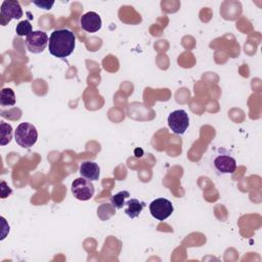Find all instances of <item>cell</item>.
<instances>
[{
	"label": "cell",
	"mask_w": 262,
	"mask_h": 262,
	"mask_svg": "<svg viewBox=\"0 0 262 262\" xmlns=\"http://www.w3.org/2000/svg\"><path fill=\"white\" fill-rule=\"evenodd\" d=\"M215 169L222 174L233 173L236 169V161L228 155H219L214 159Z\"/></svg>",
	"instance_id": "obj_9"
},
{
	"label": "cell",
	"mask_w": 262,
	"mask_h": 262,
	"mask_svg": "<svg viewBox=\"0 0 262 262\" xmlns=\"http://www.w3.org/2000/svg\"><path fill=\"white\" fill-rule=\"evenodd\" d=\"M12 139V127L8 123L1 122L0 124V144L6 145Z\"/></svg>",
	"instance_id": "obj_12"
},
{
	"label": "cell",
	"mask_w": 262,
	"mask_h": 262,
	"mask_svg": "<svg viewBox=\"0 0 262 262\" xmlns=\"http://www.w3.org/2000/svg\"><path fill=\"white\" fill-rule=\"evenodd\" d=\"M79 172L83 178H86L90 181H95L98 180L99 174H100V168L98 164L90 161L83 162L80 165Z\"/></svg>",
	"instance_id": "obj_10"
},
{
	"label": "cell",
	"mask_w": 262,
	"mask_h": 262,
	"mask_svg": "<svg viewBox=\"0 0 262 262\" xmlns=\"http://www.w3.org/2000/svg\"><path fill=\"white\" fill-rule=\"evenodd\" d=\"M1 106H12L15 104V94L11 88H3L0 96Z\"/></svg>",
	"instance_id": "obj_13"
},
{
	"label": "cell",
	"mask_w": 262,
	"mask_h": 262,
	"mask_svg": "<svg viewBox=\"0 0 262 262\" xmlns=\"http://www.w3.org/2000/svg\"><path fill=\"white\" fill-rule=\"evenodd\" d=\"M35 5H37L39 8H43L46 10L51 9V7L54 4V1H47V0H41V1H33Z\"/></svg>",
	"instance_id": "obj_16"
},
{
	"label": "cell",
	"mask_w": 262,
	"mask_h": 262,
	"mask_svg": "<svg viewBox=\"0 0 262 262\" xmlns=\"http://www.w3.org/2000/svg\"><path fill=\"white\" fill-rule=\"evenodd\" d=\"M173 210L172 203L165 198L156 199L149 204V212L151 216L160 221L167 219L173 213Z\"/></svg>",
	"instance_id": "obj_7"
},
{
	"label": "cell",
	"mask_w": 262,
	"mask_h": 262,
	"mask_svg": "<svg viewBox=\"0 0 262 262\" xmlns=\"http://www.w3.org/2000/svg\"><path fill=\"white\" fill-rule=\"evenodd\" d=\"M23 9L16 0H5L1 5V25L6 26L11 19H19L23 16Z\"/></svg>",
	"instance_id": "obj_6"
},
{
	"label": "cell",
	"mask_w": 262,
	"mask_h": 262,
	"mask_svg": "<svg viewBox=\"0 0 262 262\" xmlns=\"http://www.w3.org/2000/svg\"><path fill=\"white\" fill-rule=\"evenodd\" d=\"M14 138L20 147L30 148L38 139V131L33 124L24 122L16 127L14 131Z\"/></svg>",
	"instance_id": "obj_2"
},
{
	"label": "cell",
	"mask_w": 262,
	"mask_h": 262,
	"mask_svg": "<svg viewBox=\"0 0 262 262\" xmlns=\"http://www.w3.org/2000/svg\"><path fill=\"white\" fill-rule=\"evenodd\" d=\"M49 38L47 34L43 31H33L30 35L26 37L25 43L27 49L32 53H41L44 51L48 45Z\"/></svg>",
	"instance_id": "obj_5"
},
{
	"label": "cell",
	"mask_w": 262,
	"mask_h": 262,
	"mask_svg": "<svg viewBox=\"0 0 262 262\" xmlns=\"http://www.w3.org/2000/svg\"><path fill=\"white\" fill-rule=\"evenodd\" d=\"M125 205L127 206L125 209V213L131 219L138 217L139 214L142 212L143 208L145 207V203L137 199H130L125 203Z\"/></svg>",
	"instance_id": "obj_11"
},
{
	"label": "cell",
	"mask_w": 262,
	"mask_h": 262,
	"mask_svg": "<svg viewBox=\"0 0 262 262\" xmlns=\"http://www.w3.org/2000/svg\"><path fill=\"white\" fill-rule=\"evenodd\" d=\"M130 196V193L129 191L127 190H122V191H119L117 192L116 194L112 195L111 196V203L113 205L114 208L116 209H122L124 206H125V201L126 199H128Z\"/></svg>",
	"instance_id": "obj_14"
},
{
	"label": "cell",
	"mask_w": 262,
	"mask_h": 262,
	"mask_svg": "<svg viewBox=\"0 0 262 262\" xmlns=\"http://www.w3.org/2000/svg\"><path fill=\"white\" fill-rule=\"evenodd\" d=\"M76 46V36L68 29L54 30L48 42L49 53L58 58H66L72 54Z\"/></svg>",
	"instance_id": "obj_1"
},
{
	"label": "cell",
	"mask_w": 262,
	"mask_h": 262,
	"mask_svg": "<svg viewBox=\"0 0 262 262\" xmlns=\"http://www.w3.org/2000/svg\"><path fill=\"white\" fill-rule=\"evenodd\" d=\"M72 193L79 201H88L94 194V185L86 178H76L72 182Z\"/></svg>",
	"instance_id": "obj_3"
},
{
	"label": "cell",
	"mask_w": 262,
	"mask_h": 262,
	"mask_svg": "<svg viewBox=\"0 0 262 262\" xmlns=\"http://www.w3.org/2000/svg\"><path fill=\"white\" fill-rule=\"evenodd\" d=\"M168 126L173 133L181 135L189 126V118L184 110H176L168 117Z\"/></svg>",
	"instance_id": "obj_4"
},
{
	"label": "cell",
	"mask_w": 262,
	"mask_h": 262,
	"mask_svg": "<svg viewBox=\"0 0 262 262\" xmlns=\"http://www.w3.org/2000/svg\"><path fill=\"white\" fill-rule=\"evenodd\" d=\"M0 191H1V198H2V199L7 198V196L10 195L11 192H12L11 188L6 184L5 181H1V184H0Z\"/></svg>",
	"instance_id": "obj_17"
},
{
	"label": "cell",
	"mask_w": 262,
	"mask_h": 262,
	"mask_svg": "<svg viewBox=\"0 0 262 262\" xmlns=\"http://www.w3.org/2000/svg\"><path fill=\"white\" fill-rule=\"evenodd\" d=\"M80 25L82 30L88 33H95L101 29L102 23L98 13L94 11H89L81 16Z\"/></svg>",
	"instance_id": "obj_8"
},
{
	"label": "cell",
	"mask_w": 262,
	"mask_h": 262,
	"mask_svg": "<svg viewBox=\"0 0 262 262\" xmlns=\"http://www.w3.org/2000/svg\"><path fill=\"white\" fill-rule=\"evenodd\" d=\"M15 32H16V34H17L18 36H28V35H30V34L33 32L31 23H30L28 19H25V20L19 21V23L16 25Z\"/></svg>",
	"instance_id": "obj_15"
}]
</instances>
